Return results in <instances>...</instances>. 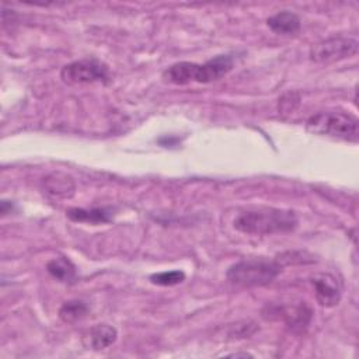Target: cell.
<instances>
[{"label": "cell", "mask_w": 359, "mask_h": 359, "mask_svg": "<svg viewBox=\"0 0 359 359\" xmlns=\"http://www.w3.org/2000/svg\"><path fill=\"white\" fill-rule=\"evenodd\" d=\"M175 142H178V139L177 137H167V136H164V137H160L158 139V143L161 144V146H164V147H168V144L171 146V144H174Z\"/></svg>", "instance_id": "obj_17"}, {"label": "cell", "mask_w": 359, "mask_h": 359, "mask_svg": "<svg viewBox=\"0 0 359 359\" xmlns=\"http://www.w3.org/2000/svg\"><path fill=\"white\" fill-rule=\"evenodd\" d=\"M66 216L73 222H84L91 224L111 222V212L105 208H93V209L72 208L66 210Z\"/></svg>", "instance_id": "obj_13"}, {"label": "cell", "mask_w": 359, "mask_h": 359, "mask_svg": "<svg viewBox=\"0 0 359 359\" xmlns=\"http://www.w3.org/2000/svg\"><path fill=\"white\" fill-rule=\"evenodd\" d=\"M358 39L352 36H332L310 49V60L316 63H334L353 56L358 52Z\"/></svg>", "instance_id": "obj_5"}, {"label": "cell", "mask_w": 359, "mask_h": 359, "mask_svg": "<svg viewBox=\"0 0 359 359\" xmlns=\"http://www.w3.org/2000/svg\"><path fill=\"white\" fill-rule=\"evenodd\" d=\"M234 60L230 55H217L203 65L194 63L192 80L195 83H212L224 77L233 69Z\"/></svg>", "instance_id": "obj_7"}, {"label": "cell", "mask_w": 359, "mask_h": 359, "mask_svg": "<svg viewBox=\"0 0 359 359\" xmlns=\"http://www.w3.org/2000/svg\"><path fill=\"white\" fill-rule=\"evenodd\" d=\"M317 302L324 307H334L341 300V286L331 273H318L311 279Z\"/></svg>", "instance_id": "obj_8"}, {"label": "cell", "mask_w": 359, "mask_h": 359, "mask_svg": "<svg viewBox=\"0 0 359 359\" xmlns=\"http://www.w3.org/2000/svg\"><path fill=\"white\" fill-rule=\"evenodd\" d=\"M150 282L153 285H158V286H174L178 285L181 282H184L185 279V273L180 269H174V271H163V272H156L150 275Z\"/></svg>", "instance_id": "obj_16"}, {"label": "cell", "mask_w": 359, "mask_h": 359, "mask_svg": "<svg viewBox=\"0 0 359 359\" xmlns=\"http://www.w3.org/2000/svg\"><path fill=\"white\" fill-rule=\"evenodd\" d=\"M88 313V306L83 300H69L59 309V317L65 323H76L86 317Z\"/></svg>", "instance_id": "obj_15"}, {"label": "cell", "mask_w": 359, "mask_h": 359, "mask_svg": "<svg viewBox=\"0 0 359 359\" xmlns=\"http://www.w3.org/2000/svg\"><path fill=\"white\" fill-rule=\"evenodd\" d=\"M46 271L56 280L63 283H74L77 279V271L74 264L66 257H57L46 264Z\"/></svg>", "instance_id": "obj_12"}, {"label": "cell", "mask_w": 359, "mask_h": 359, "mask_svg": "<svg viewBox=\"0 0 359 359\" xmlns=\"http://www.w3.org/2000/svg\"><path fill=\"white\" fill-rule=\"evenodd\" d=\"M192 69H194V62H178L171 65L163 72V79L167 83L171 84H188L192 80Z\"/></svg>", "instance_id": "obj_14"}, {"label": "cell", "mask_w": 359, "mask_h": 359, "mask_svg": "<svg viewBox=\"0 0 359 359\" xmlns=\"http://www.w3.org/2000/svg\"><path fill=\"white\" fill-rule=\"evenodd\" d=\"M266 25L275 34L293 35L300 29L302 21L299 15L292 11H279L266 20Z\"/></svg>", "instance_id": "obj_9"}, {"label": "cell", "mask_w": 359, "mask_h": 359, "mask_svg": "<svg viewBox=\"0 0 359 359\" xmlns=\"http://www.w3.org/2000/svg\"><path fill=\"white\" fill-rule=\"evenodd\" d=\"M230 356H236V358H238V356H244V358H247V356H251L250 353H231Z\"/></svg>", "instance_id": "obj_18"}, {"label": "cell", "mask_w": 359, "mask_h": 359, "mask_svg": "<svg viewBox=\"0 0 359 359\" xmlns=\"http://www.w3.org/2000/svg\"><path fill=\"white\" fill-rule=\"evenodd\" d=\"M268 314L271 317H276L279 320H283L286 325L296 331V332H303L311 320V310L306 304V302H299L296 304H275V306H268Z\"/></svg>", "instance_id": "obj_6"}, {"label": "cell", "mask_w": 359, "mask_h": 359, "mask_svg": "<svg viewBox=\"0 0 359 359\" xmlns=\"http://www.w3.org/2000/svg\"><path fill=\"white\" fill-rule=\"evenodd\" d=\"M297 223L299 219L293 210L258 208L238 213L233 222V226L245 234L266 236L292 231L296 229Z\"/></svg>", "instance_id": "obj_1"}, {"label": "cell", "mask_w": 359, "mask_h": 359, "mask_svg": "<svg viewBox=\"0 0 359 359\" xmlns=\"http://www.w3.org/2000/svg\"><path fill=\"white\" fill-rule=\"evenodd\" d=\"M282 271V265L278 261H269L264 258L244 259L233 264L227 269V279L230 283L241 287L265 286L271 283Z\"/></svg>", "instance_id": "obj_2"}, {"label": "cell", "mask_w": 359, "mask_h": 359, "mask_svg": "<svg viewBox=\"0 0 359 359\" xmlns=\"http://www.w3.org/2000/svg\"><path fill=\"white\" fill-rule=\"evenodd\" d=\"M307 130L344 140H358L359 122L356 116L339 111H321L311 115L306 122Z\"/></svg>", "instance_id": "obj_3"}, {"label": "cell", "mask_w": 359, "mask_h": 359, "mask_svg": "<svg viewBox=\"0 0 359 359\" xmlns=\"http://www.w3.org/2000/svg\"><path fill=\"white\" fill-rule=\"evenodd\" d=\"M43 187L48 194L57 198H70L76 189L73 178L62 172H53L43 178Z\"/></svg>", "instance_id": "obj_10"}, {"label": "cell", "mask_w": 359, "mask_h": 359, "mask_svg": "<svg viewBox=\"0 0 359 359\" xmlns=\"http://www.w3.org/2000/svg\"><path fill=\"white\" fill-rule=\"evenodd\" d=\"M116 337H118V331L115 327L109 324H97L90 330L87 335V339H88L87 346L95 351H101L111 346L116 341Z\"/></svg>", "instance_id": "obj_11"}, {"label": "cell", "mask_w": 359, "mask_h": 359, "mask_svg": "<svg viewBox=\"0 0 359 359\" xmlns=\"http://www.w3.org/2000/svg\"><path fill=\"white\" fill-rule=\"evenodd\" d=\"M60 79L67 84H90V83H108V66L94 57L72 62L60 70Z\"/></svg>", "instance_id": "obj_4"}]
</instances>
